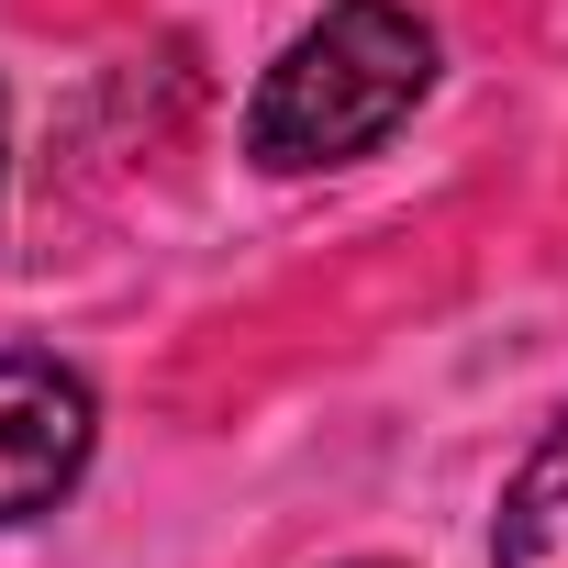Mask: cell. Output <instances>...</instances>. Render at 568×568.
Returning <instances> with one entry per match:
<instances>
[{
    "mask_svg": "<svg viewBox=\"0 0 568 568\" xmlns=\"http://www.w3.org/2000/svg\"><path fill=\"white\" fill-rule=\"evenodd\" d=\"M435 79V34L402 0H335L324 23H302L278 45V68L245 101V156L302 179V168H346L368 145H390V123L424 101Z\"/></svg>",
    "mask_w": 568,
    "mask_h": 568,
    "instance_id": "6da1fadb",
    "label": "cell"
},
{
    "mask_svg": "<svg viewBox=\"0 0 568 568\" xmlns=\"http://www.w3.org/2000/svg\"><path fill=\"white\" fill-rule=\"evenodd\" d=\"M101 446V402L57 357H0V524H34L79 490Z\"/></svg>",
    "mask_w": 568,
    "mask_h": 568,
    "instance_id": "7a4b0ae2",
    "label": "cell"
},
{
    "mask_svg": "<svg viewBox=\"0 0 568 568\" xmlns=\"http://www.w3.org/2000/svg\"><path fill=\"white\" fill-rule=\"evenodd\" d=\"M490 568H568V413H557L546 446L513 468V490H501V535H490Z\"/></svg>",
    "mask_w": 568,
    "mask_h": 568,
    "instance_id": "3957f363",
    "label": "cell"
}]
</instances>
